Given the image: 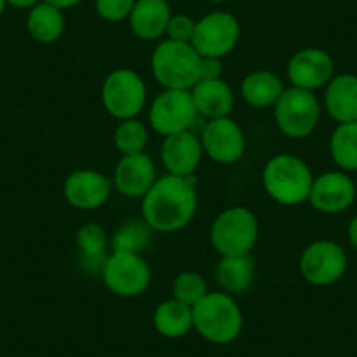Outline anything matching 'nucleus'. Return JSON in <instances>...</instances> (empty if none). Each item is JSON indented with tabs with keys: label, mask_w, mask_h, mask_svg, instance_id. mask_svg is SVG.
Returning a JSON list of instances; mask_svg holds the SVG:
<instances>
[{
	"label": "nucleus",
	"mask_w": 357,
	"mask_h": 357,
	"mask_svg": "<svg viewBox=\"0 0 357 357\" xmlns=\"http://www.w3.org/2000/svg\"><path fill=\"white\" fill-rule=\"evenodd\" d=\"M197 190L191 177L163 175L142 198V218L154 231L186 228L197 214Z\"/></svg>",
	"instance_id": "nucleus-1"
},
{
	"label": "nucleus",
	"mask_w": 357,
	"mask_h": 357,
	"mask_svg": "<svg viewBox=\"0 0 357 357\" xmlns=\"http://www.w3.org/2000/svg\"><path fill=\"white\" fill-rule=\"evenodd\" d=\"M243 315L231 294L207 293L193 307V328L198 335L215 345H226L238 338Z\"/></svg>",
	"instance_id": "nucleus-2"
},
{
	"label": "nucleus",
	"mask_w": 357,
	"mask_h": 357,
	"mask_svg": "<svg viewBox=\"0 0 357 357\" xmlns=\"http://www.w3.org/2000/svg\"><path fill=\"white\" fill-rule=\"evenodd\" d=\"M314 175L301 158L277 154L264 165L263 186L280 205H300L310 197Z\"/></svg>",
	"instance_id": "nucleus-3"
},
{
	"label": "nucleus",
	"mask_w": 357,
	"mask_h": 357,
	"mask_svg": "<svg viewBox=\"0 0 357 357\" xmlns=\"http://www.w3.org/2000/svg\"><path fill=\"white\" fill-rule=\"evenodd\" d=\"M151 70L165 89H193L202 79V56L191 44L167 39L154 47Z\"/></svg>",
	"instance_id": "nucleus-4"
},
{
	"label": "nucleus",
	"mask_w": 357,
	"mask_h": 357,
	"mask_svg": "<svg viewBox=\"0 0 357 357\" xmlns=\"http://www.w3.org/2000/svg\"><path fill=\"white\" fill-rule=\"evenodd\" d=\"M257 231V219L249 208L229 207L212 222L211 242L221 256H243L256 245Z\"/></svg>",
	"instance_id": "nucleus-5"
},
{
	"label": "nucleus",
	"mask_w": 357,
	"mask_h": 357,
	"mask_svg": "<svg viewBox=\"0 0 357 357\" xmlns=\"http://www.w3.org/2000/svg\"><path fill=\"white\" fill-rule=\"evenodd\" d=\"M277 126L284 135L291 139H305L310 135L321 119V104L314 91L301 88L284 89L279 100L273 105Z\"/></svg>",
	"instance_id": "nucleus-6"
},
{
	"label": "nucleus",
	"mask_w": 357,
	"mask_h": 357,
	"mask_svg": "<svg viewBox=\"0 0 357 357\" xmlns=\"http://www.w3.org/2000/svg\"><path fill=\"white\" fill-rule=\"evenodd\" d=\"M146 84L137 72L118 68L105 77L102 86V104L116 119H133L146 105Z\"/></svg>",
	"instance_id": "nucleus-7"
},
{
	"label": "nucleus",
	"mask_w": 357,
	"mask_h": 357,
	"mask_svg": "<svg viewBox=\"0 0 357 357\" xmlns=\"http://www.w3.org/2000/svg\"><path fill=\"white\" fill-rule=\"evenodd\" d=\"M191 89H165L154 98L149 111V121L154 132L160 135H174L178 132L191 130L198 123Z\"/></svg>",
	"instance_id": "nucleus-8"
},
{
	"label": "nucleus",
	"mask_w": 357,
	"mask_h": 357,
	"mask_svg": "<svg viewBox=\"0 0 357 357\" xmlns=\"http://www.w3.org/2000/svg\"><path fill=\"white\" fill-rule=\"evenodd\" d=\"M240 37V23L231 13H208L197 22L191 46L202 58H219L231 53Z\"/></svg>",
	"instance_id": "nucleus-9"
},
{
	"label": "nucleus",
	"mask_w": 357,
	"mask_h": 357,
	"mask_svg": "<svg viewBox=\"0 0 357 357\" xmlns=\"http://www.w3.org/2000/svg\"><path fill=\"white\" fill-rule=\"evenodd\" d=\"M300 272L312 286H331L347 272L345 250L333 240L312 242L301 252Z\"/></svg>",
	"instance_id": "nucleus-10"
},
{
	"label": "nucleus",
	"mask_w": 357,
	"mask_h": 357,
	"mask_svg": "<svg viewBox=\"0 0 357 357\" xmlns=\"http://www.w3.org/2000/svg\"><path fill=\"white\" fill-rule=\"evenodd\" d=\"M102 280L105 287L118 296H140L151 284L149 264L140 257V254L112 252L102 270Z\"/></svg>",
	"instance_id": "nucleus-11"
},
{
	"label": "nucleus",
	"mask_w": 357,
	"mask_h": 357,
	"mask_svg": "<svg viewBox=\"0 0 357 357\" xmlns=\"http://www.w3.org/2000/svg\"><path fill=\"white\" fill-rule=\"evenodd\" d=\"M204 153L221 165H231L245 153V135L231 118L211 119L200 133Z\"/></svg>",
	"instance_id": "nucleus-12"
},
{
	"label": "nucleus",
	"mask_w": 357,
	"mask_h": 357,
	"mask_svg": "<svg viewBox=\"0 0 357 357\" xmlns=\"http://www.w3.org/2000/svg\"><path fill=\"white\" fill-rule=\"evenodd\" d=\"M357 188L347 172L335 170L314 177L310 202L312 207L322 214H342L356 202Z\"/></svg>",
	"instance_id": "nucleus-13"
},
{
	"label": "nucleus",
	"mask_w": 357,
	"mask_h": 357,
	"mask_svg": "<svg viewBox=\"0 0 357 357\" xmlns=\"http://www.w3.org/2000/svg\"><path fill=\"white\" fill-rule=\"evenodd\" d=\"M335 77V60L331 54L319 47H305L291 56L287 63V79L294 88L315 91L328 86Z\"/></svg>",
	"instance_id": "nucleus-14"
},
{
	"label": "nucleus",
	"mask_w": 357,
	"mask_h": 357,
	"mask_svg": "<svg viewBox=\"0 0 357 357\" xmlns=\"http://www.w3.org/2000/svg\"><path fill=\"white\" fill-rule=\"evenodd\" d=\"M111 178L97 170H75L65 178L63 197L77 211L100 208L111 197Z\"/></svg>",
	"instance_id": "nucleus-15"
},
{
	"label": "nucleus",
	"mask_w": 357,
	"mask_h": 357,
	"mask_svg": "<svg viewBox=\"0 0 357 357\" xmlns=\"http://www.w3.org/2000/svg\"><path fill=\"white\" fill-rule=\"evenodd\" d=\"M204 156L200 137L191 130L165 137L161 146V161L170 175L191 177Z\"/></svg>",
	"instance_id": "nucleus-16"
},
{
	"label": "nucleus",
	"mask_w": 357,
	"mask_h": 357,
	"mask_svg": "<svg viewBox=\"0 0 357 357\" xmlns=\"http://www.w3.org/2000/svg\"><path fill=\"white\" fill-rule=\"evenodd\" d=\"M156 183V168L146 153L123 156L114 170V186L128 198H144Z\"/></svg>",
	"instance_id": "nucleus-17"
},
{
	"label": "nucleus",
	"mask_w": 357,
	"mask_h": 357,
	"mask_svg": "<svg viewBox=\"0 0 357 357\" xmlns=\"http://www.w3.org/2000/svg\"><path fill=\"white\" fill-rule=\"evenodd\" d=\"M172 18L167 0H137L128 16L130 29L139 39L156 40L167 33Z\"/></svg>",
	"instance_id": "nucleus-18"
},
{
	"label": "nucleus",
	"mask_w": 357,
	"mask_h": 357,
	"mask_svg": "<svg viewBox=\"0 0 357 357\" xmlns=\"http://www.w3.org/2000/svg\"><path fill=\"white\" fill-rule=\"evenodd\" d=\"M195 107L205 119L228 118L235 98L229 84L222 79H200L191 89Z\"/></svg>",
	"instance_id": "nucleus-19"
},
{
	"label": "nucleus",
	"mask_w": 357,
	"mask_h": 357,
	"mask_svg": "<svg viewBox=\"0 0 357 357\" xmlns=\"http://www.w3.org/2000/svg\"><path fill=\"white\" fill-rule=\"evenodd\" d=\"M324 105L336 123L357 121V75H335L326 86Z\"/></svg>",
	"instance_id": "nucleus-20"
},
{
	"label": "nucleus",
	"mask_w": 357,
	"mask_h": 357,
	"mask_svg": "<svg viewBox=\"0 0 357 357\" xmlns=\"http://www.w3.org/2000/svg\"><path fill=\"white\" fill-rule=\"evenodd\" d=\"M254 257L250 254L243 256H221L215 264L214 277L218 286L228 294H242L252 286L254 280Z\"/></svg>",
	"instance_id": "nucleus-21"
},
{
	"label": "nucleus",
	"mask_w": 357,
	"mask_h": 357,
	"mask_svg": "<svg viewBox=\"0 0 357 357\" xmlns=\"http://www.w3.org/2000/svg\"><path fill=\"white\" fill-rule=\"evenodd\" d=\"M282 79L270 70H256L245 75L240 86V93L250 107H273L284 93Z\"/></svg>",
	"instance_id": "nucleus-22"
},
{
	"label": "nucleus",
	"mask_w": 357,
	"mask_h": 357,
	"mask_svg": "<svg viewBox=\"0 0 357 357\" xmlns=\"http://www.w3.org/2000/svg\"><path fill=\"white\" fill-rule=\"evenodd\" d=\"M26 29L33 40L40 44L56 43L65 32V16L63 11L54 6L40 0L39 4L29 9L26 16Z\"/></svg>",
	"instance_id": "nucleus-23"
},
{
	"label": "nucleus",
	"mask_w": 357,
	"mask_h": 357,
	"mask_svg": "<svg viewBox=\"0 0 357 357\" xmlns=\"http://www.w3.org/2000/svg\"><path fill=\"white\" fill-rule=\"evenodd\" d=\"M154 328L165 338H181L193 329V308L175 298L163 301L154 310Z\"/></svg>",
	"instance_id": "nucleus-24"
},
{
	"label": "nucleus",
	"mask_w": 357,
	"mask_h": 357,
	"mask_svg": "<svg viewBox=\"0 0 357 357\" xmlns=\"http://www.w3.org/2000/svg\"><path fill=\"white\" fill-rule=\"evenodd\" d=\"M329 153L343 172H357V121L340 123L331 133Z\"/></svg>",
	"instance_id": "nucleus-25"
},
{
	"label": "nucleus",
	"mask_w": 357,
	"mask_h": 357,
	"mask_svg": "<svg viewBox=\"0 0 357 357\" xmlns=\"http://www.w3.org/2000/svg\"><path fill=\"white\" fill-rule=\"evenodd\" d=\"M153 240V228L144 219H130L119 226L111 238L112 252L142 254Z\"/></svg>",
	"instance_id": "nucleus-26"
},
{
	"label": "nucleus",
	"mask_w": 357,
	"mask_h": 357,
	"mask_svg": "<svg viewBox=\"0 0 357 357\" xmlns=\"http://www.w3.org/2000/svg\"><path fill=\"white\" fill-rule=\"evenodd\" d=\"M147 140H149L147 128L135 118L121 121L114 132V146L123 156L144 153Z\"/></svg>",
	"instance_id": "nucleus-27"
},
{
	"label": "nucleus",
	"mask_w": 357,
	"mask_h": 357,
	"mask_svg": "<svg viewBox=\"0 0 357 357\" xmlns=\"http://www.w3.org/2000/svg\"><path fill=\"white\" fill-rule=\"evenodd\" d=\"M172 293H174L175 300L193 308L202 298L207 296L208 289L207 282L200 273L183 272L175 277L174 284H172Z\"/></svg>",
	"instance_id": "nucleus-28"
},
{
	"label": "nucleus",
	"mask_w": 357,
	"mask_h": 357,
	"mask_svg": "<svg viewBox=\"0 0 357 357\" xmlns=\"http://www.w3.org/2000/svg\"><path fill=\"white\" fill-rule=\"evenodd\" d=\"M75 243H77L82 256H98V254H105V249H107L109 243L107 231H105L100 225L88 222V225L79 228L77 235H75Z\"/></svg>",
	"instance_id": "nucleus-29"
},
{
	"label": "nucleus",
	"mask_w": 357,
	"mask_h": 357,
	"mask_svg": "<svg viewBox=\"0 0 357 357\" xmlns=\"http://www.w3.org/2000/svg\"><path fill=\"white\" fill-rule=\"evenodd\" d=\"M137 0H95V9L105 22H123L130 16Z\"/></svg>",
	"instance_id": "nucleus-30"
},
{
	"label": "nucleus",
	"mask_w": 357,
	"mask_h": 357,
	"mask_svg": "<svg viewBox=\"0 0 357 357\" xmlns=\"http://www.w3.org/2000/svg\"><path fill=\"white\" fill-rule=\"evenodd\" d=\"M195 29H197V22L188 15H172L170 22L167 26V36L170 40L175 43H186L191 44L193 39Z\"/></svg>",
	"instance_id": "nucleus-31"
},
{
	"label": "nucleus",
	"mask_w": 357,
	"mask_h": 357,
	"mask_svg": "<svg viewBox=\"0 0 357 357\" xmlns=\"http://www.w3.org/2000/svg\"><path fill=\"white\" fill-rule=\"evenodd\" d=\"M222 63L219 58H202V79H221Z\"/></svg>",
	"instance_id": "nucleus-32"
},
{
	"label": "nucleus",
	"mask_w": 357,
	"mask_h": 357,
	"mask_svg": "<svg viewBox=\"0 0 357 357\" xmlns=\"http://www.w3.org/2000/svg\"><path fill=\"white\" fill-rule=\"evenodd\" d=\"M44 2H47V4L54 6V8L61 9V11H65V9H70V8H75L77 4H81L82 0H44Z\"/></svg>",
	"instance_id": "nucleus-33"
},
{
	"label": "nucleus",
	"mask_w": 357,
	"mask_h": 357,
	"mask_svg": "<svg viewBox=\"0 0 357 357\" xmlns=\"http://www.w3.org/2000/svg\"><path fill=\"white\" fill-rule=\"evenodd\" d=\"M347 235H349L350 245L354 247V250L357 252V215L352 218V221L349 222V229H347Z\"/></svg>",
	"instance_id": "nucleus-34"
},
{
	"label": "nucleus",
	"mask_w": 357,
	"mask_h": 357,
	"mask_svg": "<svg viewBox=\"0 0 357 357\" xmlns=\"http://www.w3.org/2000/svg\"><path fill=\"white\" fill-rule=\"evenodd\" d=\"M40 0H8V6H13V8L18 9H30L36 4H39Z\"/></svg>",
	"instance_id": "nucleus-35"
},
{
	"label": "nucleus",
	"mask_w": 357,
	"mask_h": 357,
	"mask_svg": "<svg viewBox=\"0 0 357 357\" xmlns=\"http://www.w3.org/2000/svg\"><path fill=\"white\" fill-rule=\"evenodd\" d=\"M6 8H8V0H0V18L4 16Z\"/></svg>",
	"instance_id": "nucleus-36"
},
{
	"label": "nucleus",
	"mask_w": 357,
	"mask_h": 357,
	"mask_svg": "<svg viewBox=\"0 0 357 357\" xmlns=\"http://www.w3.org/2000/svg\"><path fill=\"white\" fill-rule=\"evenodd\" d=\"M211 2H228V0H211Z\"/></svg>",
	"instance_id": "nucleus-37"
}]
</instances>
